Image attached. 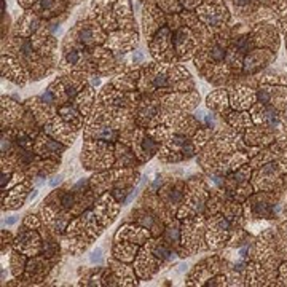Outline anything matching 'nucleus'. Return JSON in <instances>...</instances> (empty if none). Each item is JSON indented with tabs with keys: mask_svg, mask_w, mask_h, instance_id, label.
<instances>
[{
	"mask_svg": "<svg viewBox=\"0 0 287 287\" xmlns=\"http://www.w3.org/2000/svg\"><path fill=\"white\" fill-rule=\"evenodd\" d=\"M67 61H69L70 64H75V62L78 61V53H77V51H70V53L67 54Z\"/></svg>",
	"mask_w": 287,
	"mask_h": 287,
	"instance_id": "39448f33",
	"label": "nucleus"
},
{
	"mask_svg": "<svg viewBox=\"0 0 287 287\" xmlns=\"http://www.w3.org/2000/svg\"><path fill=\"white\" fill-rule=\"evenodd\" d=\"M99 258H100V251L97 249V251H94V252H92V257H91V260H92V262H96V260H99Z\"/></svg>",
	"mask_w": 287,
	"mask_h": 287,
	"instance_id": "0eeeda50",
	"label": "nucleus"
},
{
	"mask_svg": "<svg viewBox=\"0 0 287 287\" xmlns=\"http://www.w3.org/2000/svg\"><path fill=\"white\" fill-rule=\"evenodd\" d=\"M62 204L66 206V207H70L73 204V196L70 195V193H66V195L62 196Z\"/></svg>",
	"mask_w": 287,
	"mask_h": 287,
	"instance_id": "f03ea898",
	"label": "nucleus"
},
{
	"mask_svg": "<svg viewBox=\"0 0 287 287\" xmlns=\"http://www.w3.org/2000/svg\"><path fill=\"white\" fill-rule=\"evenodd\" d=\"M61 182H62V175L59 174V175H56V177H53L50 180V185H51V187H56V185H59Z\"/></svg>",
	"mask_w": 287,
	"mask_h": 287,
	"instance_id": "423d86ee",
	"label": "nucleus"
},
{
	"mask_svg": "<svg viewBox=\"0 0 287 287\" xmlns=\"http://www.w3.org/2000/svg\"><path fill=\"white\" fill-rule=\"evenodd\" d=\"M211 54H212V59H214V61H222V59H223V56H225V51L222 50L220 46H215V48L211 51Z\"/></svg>",
	"mask_w": 287,
	"mask_h": 287,
	"instance_id": "f257e3e1",
	"label": "nucleus"
},
{
	"mask_svg": "<svg viewBox=\"0 0 287 287\" xmlns=\"http://www.w3.org/2000/svg\"><path fill=\"white\" fill-rule=\"evenodd\" d=\"M18 142H19L23 147H29V145H31V142H29V137H26L24 134H19V136H18Z\"/></svg>",
	"mask_w": 287,
	"mask_h": 287,
	"instance_id": "20e7f679",
	"label": "nucleus"
},
{
	"mask_svg": "<svg viewBox=\"0 0 287 287\" xmlns=\"http://www.w3.org/2000/svg\"><path fill=\"white\" fill-rule=\"evenodd\" d=\"M155 85H156V86H166V85H168V80H166L164 75H156Z\"/></svg>",
	"mask_w": 287,
	"mask_h": 287,
	"instance_id": "7ed1b4c3",
	"label": "nucleus"
}]
</instances>
